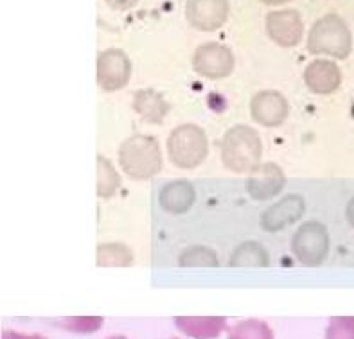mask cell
<instances>
[{"label": "cell", "instance_id": "cell-1", "mask_svg": "<svg viewBox=\"0 0 354 339\" xmlns=\"http://www.w3.org/2000/svg\"><path fill=\"white\" fill-rule=\"evenodd\" d=\"M221 164L236 174H252L261 166L263 142L256 130L245 124L230 128L220 144Z\"/></svg>", "mask_w": 354, "mask_h": 339}, {"label": "cell", "instance_id": "cell-2", "mask_svg": "<svg viewBox=\"0 0 354 339\" xmlns=\"http://www.w3.org/2000/svg\"><path fill=\"white\" fill-rule=\"evenodd\" d=\"M119 166L131 180H149L164 167L160 144L151 135H131L117 151Z\"/></svg>", "mask_w": 354, "mask_h": 339}, {"label": "cell", "instance_id": "cell-3", "mask_svg": "<svg viewBox=\"0 0 354 339\" xmlns=\"http://www.w3.org/2000/svg\"><path fill=\"white\" fill-rule=\"evenodd\" d=\"M308 50L315 56L346 59L353 49V38L347 23L338 14L329 13L313 23L308 35Z\"/></svg>", "mask_w": 354, "mask_h": 339}, {"label": "cell", "instance_id": "cell-4", "mask_svg": "<svg viewBox=\"0 0 354 339\" xmlns=\"http://www.w3.org/2000/svg\"><path fill=\"white\" fill-rule=\"evenodd\" d=\"M209 140L205 131L196 124H182L167 137V157L182 171H193L205 162Z\"/></svg>", "mask_w": 354, "mask_h": 339}, {"label": "cell", "instance_id": "cell-5", "mask_svg": "<svg viewBox=\"0 0 354 339\" xmlns=\"http://www.w3.org/2000/svg\"><path fill=\"white\" fill-rule=\"evenodd\" d=\"M292 251L304 266H319L328 257L329 235L326 226L317 221H308L292 237Z\"/></svg>", "mask_w": 354, "mask_h": 339}, {"label": "cell", "instance_id": "cell-6", "mask_svg": "<svg viewBox=\"0 0 354 339\" xmlns=\"http://www.w3.org/2000/svg\"><path fill=\"white\" fill-rule=\"evenodd\" d=\"M236 65L232 50L227 45L203 43L193 54V70L207 79H223L230 76Z\"/></svg>", "mask_w": 354, "mask_h": 339}, {"label": "cell", "instance_id": "cell-7", "mask_svg": "<svg viewBox=\"0 0 354 339\" xmlns=\"http://www.w3.org/2000/svg\"><path fill=\"white\" fill-rule=\"evenodd\" d=\"M131 61L121 49H106L97 56V85L104 92H117L130 83Z\"/></svg>", "mask_w": 354, "mask_h": 339}, {"label": "cell", "instance_id": "cell-8", "mask_svg": "<svg viewBox=\"0 0 354 339\" xmlns=\"http://www.w3.org/2000/svg\"><path fill=\"white\" fill-rule=\"evenodd\" d=\"M229 17V2L227 0H187L185 18L189 26L196 31L212 32L218 31Z\"/></svg>", "mask_w": 354, "mask_h": 339}, {"label": "cell", "instance_id": "cell-9", "mask_svg": "<svg viewBox=\"0 0 354 339\" xmlns=\"http://www.w3.org/2000/svg\"><path fill=\"white\" fill-rule=\"evenodd\" d=\"M290 104L277 90H263L257 92L250 101V115L259 126L277 128L288 119Z\"/></svg>", "mask_w": 354, "mask_h": 339}, {"label": "cell", "instance_id": "cell-10", "mask_svg": "<svg viewBox=\"0 0 354 339\" xmlns=\"http://www.w3.org/2000/svg\"><path fill=\"white\" fill-rule=\"evenodd\" d=\"M266 32L281 47H295L304 38V22L295 9L272 11L266 17Z\"/></svg>", "mask_w": 354, "mask_h": 339}, {"label": "cell", "instance_id": "cell-11", "mask_svg": "<svg viewBox=\"0 0 354 339\" xmlns=\"http://www.w3.org/2000/svg\"><path fill=\"white\" fill-rule=\"evenodd\" d=\"M284 173L283 169L274 164V162H265L261 164L252 174H248L247 192L252 200L265 201L272 200L283 191L284 187Z\"/></svg>", "mask_w": 354, "mask_h": 339}, {"label": "cell", "instance_id": "cell-12", "mask_svg": "<svg viewBox=\"0 0 354 339\" xmlns=\"http://www.w3.org/2000/svg\"><path fill=\"white\" fill-rule=\"evenodd\" d=\"M302 79L313 94L329 95L340 88L342 72L331 59H315L306 67Z\"/></svg>", "mask_w": 354, "mask_h": 339}, {"label": "cell", "instance_id": "cell-13", "mask_svg": "<svg viewBox=\"0 0 354 339\" xmlns=\"http://www.w3.org/2000/svg\"><path fill=\"white\" fill-rule=\"evenodd\" d=\"M306 210V203L299 194H290L283 200L277 201L275 205L270 206L265 214L261 215V226L266 232H279L288 224L297 223L302 217Z\"/></svg>", "mask_w": 354, "mask_h": 339}, {"label": "cell", "instance_id": "cell-14", "mask_svg": "<svg viewBox=\"0 0 354 339\" xmlns=\"http://www.w3.org/2000/svg\"><path fill=\"white\" fill-rule=\"evenodd\" d=\"M133 112L148 124H162L166 121L169 113V103L166 97L153 88L137 90L133 94V103H131Z\"/></svg>", "mask_w": 354, "mask_h": 339}, {"label": "cell", "instance_id": "cell-15", "mask_svg": "<svg viewBox=\"0 0 354 339\" xmlns=\"http://www.w3.org/2000/svg\"><path fill=\"white\" fill-rule=\"evenodd\" d=\"M175 325L182 334L193 339H216L227 329L223 316H176Z\"/></svg>", "mask_w": 354, "mask_h": 339}, {"label": "cell", "instance_id": "cell-16", "mask_svg": "<svg viewBox=\"0 0 354 339\" xmlns=\"http://www.w3.org/2000/svg\"><path fill=\"white\" fill-rule=\"evenodd\" d=\"M158 203L169 214H184L194 203V188L187 180H175L164 185L158 194Z\"/></svg>", "mask_w": 354, "mask_h": 339}, {"label": "cell", "instance_id": "cell-17", "mask_svg": "<svg viewBox=\"0 0 354 339\" xmlns=\"http://www.w3.org/2000/svg\"><path fill=\"white\" fill-rule=\"evenodd\" d=\"M230 266L263 268V266H268V253L257 241H245L230 255Z\"/></svg>", "mask_w": 354, "mask_h": 339}, {"label": "cell", "instance_id": "cell-18", "mask_svg": "<svg viewBox=\"0 0 354 339\" xmlns=\"http://www.w3.org/2000/svg\"><path fill=\"white\" fill-rule=\"evenodd\" d=\"M135 260L133 251L122 242H106L97 246V264L106 268H128Z\"/></svg>", "mask_w": 354, "mask_h": 339}, {"label": "cell", "instance_id": "cell-19", "mask_svg": "<svg viewBox=\"0 0 354 339\" xmlns=\"http://www.w3.org/2000/svg\"><path fill=\"white\" fill-rule=\"evenodd\" d=\"M121 187V176L108 158L97 157V196L101 200H110Z\"/></svg>", "mask_w": 354, "mask_h": 339}, {"label": "cell", "instance_id": "cell-20", "mask_svg": "<svg viewBox=\"0 0 354 339\" xmlns=\"http://www.w3.org/2000/svg\"><path fill=\"white\" fill-rule=\"evenodd\" d=\"M229 339H275V336L268 323L252 318L229 329Z\"/></svg>", "mask_w": 354, "mask_h": 339}, {"label": "cell", "instance_id": "cell-21", "mask_svg": "<svg viewBox=\"0 0 354 339\" xmlns=\"http://www.w3.org/2000/svg\"><path fill=\"white\" fill-rule=\"evenodd\" d=\"M53 323L67 332H76V334H92L101 329L104 323L103 316H65L53 320Z\"/></svg>", "mask_w": 354, "mask_h": 339}, {"label": "cell", "instance_id": "cell-22", "mask_svg": "<svg viewBox=\"0 0 354 339\" xmlns=\"http://www.w3.org/2000/svg\"><path fill=\"white\" fill-rule=\"evenodd\" d=\"M178 264L184 268H216L218 259L214 251L207 246H191L182 251Z\"/></svg>", "mask_w": 354, "mask_h": 339}, {"label": "cell", "instance_id": "cell-23", "mask_svg": "<svg viewBox=\"0 0 354 339\" xmlns=\"http://www.w3.org/2000/svg\"><path fill=\"white\" fill-rule=\"evenodd\" d=\"M326 339H354V316L331 318Z\"/></svg>", "mask_w": 354, "mask_h": 339}, {"label": "cell", "instance_id": "cell-24", "mask_svg": "<svg viewBox=\"0 0 354 339\" xmlns=\"http://www.w3.org/2000/svg\"><path fill=\"white\" fill-rule=\"evenodd\" d=\"M104 2L112 9H115V11H126V9L133 8L139 0H104Z\"/></svg>", "mask_w": 354, "mask_h": 339}, {"label": "cell", "instance_id": "cell-25", "mask_svg": "<svg viewBox=\"0 0 354 339\" xmlns=\"http://www.w3.org/2000/svg\"><path fill=\"white\" fill-rule=\"evenodd\" d=\"M2 339H47L40 334H22V332L15 331H4L2 332Z\"/></svg>", "mask_w": 354, "mask_h": 339}, {"label": "cell", "instance_id": "cell-26", "mask_svg": "<svg viewBox=\"0 0 354 339\" xmlns=\"http://www.w3.org/2000/svg\"><path fill=\"white\" fill-rule=\"evenodd\" d=\"M346 215H347V221H349V224L354 228V197L349 201V205H347Z\"/></svg>", "mask_w": 354, "mask_h": 339}, {"label": "cell", "instance_id": "cell-27", "mask_svg": "<svg viewBox=\"0 0 354 339\" xmlns=\"http://www.w3.org/2000/svg\"><path fill=\"white\" fill-rule=\"evenodd\" d=\"M261 2H265V4H270V6H279V4H284V2H288V0H261Z\"/></svg>", "mask_w": 354, "mask_h": 339}, {"label": "cell", "instance_id": "cell-28", "mask_svg": "<svg viewBox=\"0 0 354 339\" xmlns=\"http://www.w3.org/2000/svg\"><path fill=\"white\" fill-rule=\"evenodd\" d=\"M108 339H128V338H124V336H112V338H108Z\"/></svg>", "mask_w": 354, "mask_h": 339}, {"label": "cell", "instance_id": "cell-29", "mask_svg": "<svg viewBox=\"0 0 354 339\" xmlns=\"http://www.w3.org/2000/svg\"><path fill=\"white\" fill-rule=\"evenodd\" d=\"M351 115H353V119H354V104H353V108H351Z\"/></svg>", "mask_w": 354, "mask_h": 339}]
</instances>
